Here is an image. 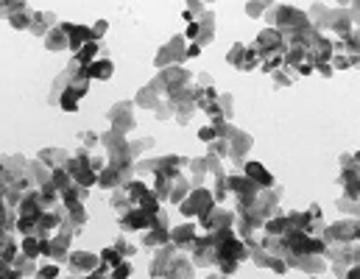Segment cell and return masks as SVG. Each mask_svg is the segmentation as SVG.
I'll return each instance as SVG.
<instances>
[{
  "mask_svg": "<svg viewBox=\"0 0 360 279\" xmlns=\"http://www.w3.org/2000/svg\"><path fill=\"white\" fill-rule=\"evenodd\" d=\"M90 90V75H87V67L82 64H70L62 75H59V82L51 93V104H56L59 109L64 112H75L78 109V101H82Z\"/></svg>",
  "mask_w": 360,
  "mask_h": 279,
  "instance_id": "1",
  "label": "cell"
},
{
  "mask_svg": "<svg viewBox=\"0 0 360 279\" xmlns=\"http://www.w3.org/2000/svg\"><path fill=\"white\" fill-rule=\"evenodd\" d=\"M104 171V159L101 156H93L90 151L84 148H78L73 156H70V162H67V173L73 179V184L78 187H84L90 190L93 184H98V173Z\"/></svg>",
  "mask_w": 360,
  "mask_h": 279,
  "instance_id": "2",
  "label": "cell"
},
{
  "mask_svg": "<svg viewBox=\"0 0 360 279\" xmlns=\"http://www.w3.org/2000/svg\"><path fill=\"white\" fill-rule=\"evenodd\" d=\"M226 179V190L237 198V213H246L260 195V187L243 176V171H232V173H224Z\"/></svg>",
  "mask_w": 360,
  "mask_h": 279,
  "instance_id": "3",
  "label": "cell"
},
{
  "mask_svg": "<svg viewBox=\"0 0 360 279\" xmlns=\"http://www.w3.org/2000/svg\"><path fill=\"white\" fill-rule=\"evenodd\" d=\"M190 78H193V75H190L184 67H165V70L151 82V87L159 93V98H171V95H176V93H182L184 87H190Z\"/></svg>",
  "mask_w": 360,
  "mask_h": 279,
  "instance_id": "4",
  "label": "cell"
},
{
  "mask_svg": "<svg viewBox=\"0 0 360 279\" xmlns=\"http://www.w3.org/2000/svg\"><path fill=\"white\" fill-rule=\"evenodd\" d=\"M322 241L327 243V249L330 246H355V241H357V221L346 218V221H338L333 226H324Z\"/></svg>",
  "mask_w": 360,
  "mask_h": 279,
  "instance_id": "5",
  "label": "cell"
},
{
  "mask_svg": "<svg viewBox=\"0 0 360 279\" xmlns=\"http://www.w3.org/2000/svg\"><path fill=\"white\" fill-rule=\"evenodd\" d=\"M213 207H215L213 193H210V190H204V187H193V190H190V195H187L184 202L179 204V213H182V215H187V218H193V215L204 218V215H210V213H213Z\"/></svg>",
  "mask_w": 360,
  "mask_h": 279,
  "instance_id": "6",
  "label": "cell"
},
{
  "mask_svg": "<svg viewBox=\"0 0 360 279\" xmlns=\"http://www.w3.org/2000/svg\"><path fill=\"white\" fill-rule=\"evenodd\" d=\"M184 53H187L184 39H182V36H171L168 43L156 51L154 64H156V67H163V70H165V67H179V62H184V59H187Z\"/></svg>",
  "mask_w": 360,
  "mask_h": 279,
  "instance_id": "7",
  "label": "cell"
},
{
  "mask_svg": "<svg viewBox=\"0 0 360 279\" xmlns=\"http://www.w3.org/2000/svg\"><path fill=\"white\" fill-rule=\"evenodd\" d=\"M132 109H134V104L132 101H120V104H115L112 109H109V123H112V132H117V134H129L132 129H134V114H132Z\"/></svg>",
  "mask_w": 360,
  "mask_h": 279,
  "instance_id": "8",
  "label": "cell"
},
{
  "mask_svg": "<svg viewBox=\"0 0 360 279\" xmlns=\"http://www.w3.org/2000/svg\"><path fill=\"white\" fill-rule=\"evenodd\" d=\"M171 243V226H168V215L159 210L156 213V221H154V226L143 234V246H148V249H163V246H168Z\"/></svg>",
  "mask_w": 360,
  "mask_h": 279,
  "instance_id": "9",
  "label": "cell"
},
{
  "mask_svg": "<svg viewBox=\"0 0 360 279\" xmlns=\"http://www.w3.org/2000/svg\"><path fill=\"white\" fill-rule=\"evenodd\" d=\"M132 168L134 165H104V171L98 173V184L104 187V190H120V187H123L129 179H132Z\"/></svg>",
  "mask_w": 360,
  "mask_h": 279,
  "instance_id": "10",
  "label": "cell"
},
{
  "mask_svg": "<svg viewBox=\"0 0 360 279\" xmlns=\"http://www.w3.org/2000/svg\"><path fill=\"white\" fill-rule=\"evenodd\" d=\"M226 62H229L232 67H237V70H254V67H260V53H257L254 45L237 43V45H232Z\"/></svg>",
  "mask_w": 360,
  "mask_h": 279,
  "instance_id": "11",
  "label": "cell"
},
{
  "mask_svg": "<svg viewBox=\"0 0 360 279\" xmlns=\"http://www.w3.org/2000/svg\"><path fill=\"white\" fill-rule=\"evenodd\" d=\"M120 221V229L123 232H148L156 221V213H148V210H129L123 215H117Z\"/></svg>",
  "mask_w": 360,
  "mask_h": 279,
  "instance_id": "12",
  "label": "cell"
},
{
  "mask_svg": "<svg viewBox=\"0 0 360 279\" xmlns=\"http://www.w3.org/2000/svg\"><path fill=\"white\" fill-rule=\"evenodd\" d=\"M98 265H101V257H98V254H90V252H70V254H67V268H70L73 276H87V274H93Z\"/></svg>",
  "mask_w": 360,
  "mask_h": 279,
  "instance_id": "13",
  "label": "cell"
},
{
  "mask_svg": "<svg viewBox=\"0 0 360 279\" xmlns=\"http://www.w3.org/2000/svg\"><path fill=\"white\" fill-rule=\"evenodd\" d=\"M254 48H257V53H260V62L265 59V56H271V53H283V34H279L276 28H265L254 43H252Z\"/></svg>",
  "mask_w": 360,
  "mask_h": 279,
  "instance_id": "14",
  "label": "cell"
},
{
  "mask_svg": "<svg viewBox=\"0 0 360 279\" xmlns=\"http://www.w3.org/2000/svg\"><path fill=\"white\" fill-rule=\"evenodd\" d=\"M226 143H229V159L237 165V171L243 168V156L249 154V148H252V137L249 134H243L240 129H235L229 137H226Z\"/></svg>",
  "mask_w": 360,
  "mask_h": 279,
  "instance_id": "15",
  "label": "cell"
},
{
  "mask_svg": "<svg viewBox=\"0 0 360 279\" xmlns=\"http://www.w3.org/2000/svg\"><path fill=\"white\" fill-rule=\"evenodd\" d=\"M232 226H235V213H226L221 207H213V213L202 218L204 234H215V232H224V229H232Z\"/></svg>",
  "mask_w": 360,
  "mask_h": 279,
  "instance_id": "16",
  "label": "cell"
},
{
  "mask_svg": "<svg viewBox=\"0 0 360 279\" xmlns=\"http://www.w3.org/2000/svg\"><path fill=\"white\" fill-rule=\"evenodd\" d=\"M195 241H198V229H195L193 223L173 226V229H171V246H173L176 252H184V249H190Z\"/></svg>",
  "mask_w": 360,
  "mask_h": 279,
  "instance_id": "17",
  "label": "cell"
},
{
  "mask_svg": "<svg viewBox=\"0 0 360 279\" xmlns=\"http://www.w3.org/2000/svg\"><path fill=\"white\" fill-rule=\"evenodd\" d=\"M67 25V51H78L82 45H87V43H95L93 39V31H90V25H73V23H64Z\"/></svg>",
  "mask_w": 360,
  "mask_h": 279,
  "instance_id": "18",
  "label": "cell"
},
{
  "mask_svg": "<svg viewBox=\"0 0 360 279\" xmlns=\"http://www.w3.org/2000/svg\"><path fill=\"white\" fill-rule=\"evenodd\" d=\"M240 171H243V176L252 179L260 190H271V187H274V176H271L260 162H243V168H240Z\"/></svg>",
  "mask_w": 360,
  "mask_h": 279,
  "instance_id": "19",
  "label": "cell"
},
{
  "mask_svg": "<svg viewBox=\"0 0 360 279\" xmlns=\"http://www.w3.org/2000/svg\"><path fill=\"white\" fill-rule=\"evenodd\" d=\"M39 162H43L45 168H51V171H59V168H67V162H70V154L64 151V148H45V151H39Z\"/></svg>",
  "mask_w": 360,
  "mask_h": 279,
  "instance_id": "20",
  "label": "cell"
},
{
  "mask_svg": "<svg viewBox=\"0 0 360 279\" xmlns=\"http://www.w3.org/2000/svg\"><path fill=\"white\" fill-rule=\"evenodd\" d=\"M163 279H193V263H190L187 257H182V254L176 252Z\"/></svg>",
  "mask_w": 360,
  "mask_h": 279,
  "instance_id": "21",
  "label": "cell"
},
{
  "mask_svg": "<svg viewBox=\"0 0 360 279\" xmlns=\"http://www.w3.org/2000/svg\"><path fill=\"white\" fill-rule=\"evenodd\" d=\"M45 48L48 51H67V25L64 23H56L45 34Z\"/></svg>",
  "mask_w": 360,
  "mask_h": 279,
  "instance_id": "22",
  "label": "cell"
},
{
  "mask_svg": "<svg viewBox=\"0 0 360 279\" xmlns=\"http://www.w3.org/2000/svg\"><path fill=\"white\" fill-rule=\"evenodd\" d=\"M291 268H299V271H304V274H322L324 268H327V263L322 260V257H291V260H285Z\"/></svg>",
  "mask_w": 360,
  "mask_h": 279,
  "instance_id": "23",
  "label": "cell"
},
{
  "mask_svg": "<svg viewBox=\"0 0 360 279\" xmlns=\"http://www.w3.org/2000/svg\"><path fill=\"white\" fill-rule=\"evenodd\" d=\"M51 25H56V17L51 14V12H34L31 14V34H36V36H45L48 31H51Z\"/></svg>",
  "mask_w": 360,
  "mask_h": 279,
  "instance_id": "24",
  "label": "cell"
},
{
  "mask_svg": "<svg viewBox=\"0 0 360 279\" xmlns=\"http://www.w3.org/2000/svg\"><path fill=\"white\" fill-rule=\"evenodd\" d=\"M64 213H67V215H62V221H67V223H70L73 229H78V232L84 229V223H87L84 204H64Z\"/></svg>",
  "mask_w": 360,
  "mask_h": 279,
  "instance_id": "25",
  "label": "cell"
},
{
  "mask_svg": "<svg viewBox=\"0 0 360 279\" xmlns=\"http://www.w3.org/2000/svg\"><path fill=\"white\" fill-rule=\"evenodd\" d=\"M190 190H193V184H190V182H187V179H184V176L179 173V176H176V179L171 182V193H168V202H171V204H182L184 198L190 195Z\"/></svg>",
  "mask_w": 360,
  "mask_h": 279,
  "instance_id": "26",
  "label": "cell"
},
{
  "mask_svg": "<svg viewBox=\"0 0 360 279\" xmlns=\"http://www.w3.org/2000/svg\"><path fill=\"white\" fill-rule=\"evenodd\" d=\"M112 73H115L112 59H95V62L87 67V75H90V78H98V82H109Z\"/></svg>",
  "mask_w": 360,
  "mask_h": 279,
  "instance_id": "27",
  "label": "cell"
},
{
  "mask_svg": "<svg viewBox=\"0 0 360 279\" xmlns=\"http://www.w3.org/2000/svg\"><path fill=\"white\" fill-rule=\"evenodd\" d=\"M132 104H137V106H143V109H156L159 104H163V98H159V93L148 84V87H143L137 95H134V101Z\"/></svg>",
  "mask_w": 360,
  "mask_h": 279,
  "instance_id": "28",
  "label": "cell"
},
{
  "mask_svg": "<svg viewBox=\"0 0 360 279\" xmlns=\"http://www.w3.org/2000/svg\"><path fill=\"white\" fill-rule=\"evenodd\" d=\"M31 14H34V12H31L25 3H20V6L12 12L9 25H12V28H17V31H28V28H31Z\"/></svg>",
  "mask_w": 360,
  "mask_h": 279,
  "instance_id": "29",
  "label": "cell"
},
{
  "mask_svg": "<svg viewBox=\"0 0 360 279\" xmlns=\"http://www.w3.org/2000/svg\"><path fill=\"white\" fill-rule=\"evenodd\" d=\"M98 56V43H87L75 51V64H82V67H90Z\"/></svg>",
  "mask_w": 360,
  "mask_h": 279,
  "instance_id": "30",
  "label": "cell"
},
{
  "mask_svg": "<svg viewBox=\"0 0 360 279\" xmlns=\"http://www.w3.org/2000/svg\"><path fill=\"white\" fill-rule=\"evenodd\" d=\"M39 241H43V237L25 234L23 241H20V254H23V257H28V260H36V257H43V254H39Z\"/></svg>",
  "mask_w": 360,
  "mask_h": 279,
  "instance_id": "31",
  "label": "cell"
},
{
  "mask_svg": "<svg viewBox=\"0 0 360 279\" xmlns=\"http://www.w3.org/2000/svg\"><path fill=\"white\" fill-rule=\"evenodd\" d=\"M12 271H14L17 279H20V276H36V265H34V260H28V257H23V254L14 257Z\"/></svg>",
  "mask_w": 360,
  "mask_h": 279,
  "instance_id": "32",
  "label": "cell"
},
{
  "mask_svg": "<svg viewBox=\"0 0 360 279\" xmlns=\"http://www.w3.org/2000/svg\"><path fill=\"white\" fill-rule=\"evenodd\" d=\"M112 249H115L120 257H123V260H129V257H134V254H137V246H134V243H129L126 237H117Z\"/></svg>",
  "mask_w": 360,
  "mask_h": 279,
  "instance_id": "33",
  "label": "cell"
},
{
  "mask_svg": "<svg viewBox=\"0 0 360 279\" xmlns=\"http://www.w3.org/2000/svg\"><path fill=\"white\" fill-rule=\"evenodd\" d=\"M229 198V190H226V179H224V173L221 176H215V193H213V202H215V207L218 204H224Z\"/></svg>",
  "mask_w": 360,
  "mask_h": 279,
  "instance_id": "34",
  "label": "cell"
},
{
  "mask_svg": "<svg viewBox=\"0 0 360 279\" xmlns=\"http://www.w3.org/2000/svg\"><path fill=\"white\" fill-rule=\"evenodd\" d=\"M207 156H215V159H224V156H229V143H226L224 137L213 140V143H210V151H207Z\"/></svg>",
  "mask_w": 360,
  "mask_h": 279,
  "instance_id": "35",
  "label": "cell"
},
{
  "mask_svg": "<svg viewBox=\"0 0 360 279\" xmlns=\"http://www.w3.org/2000/svg\"><path fill=\"white\" fill-rule=\"evenodd\" d=\"M98 257H101V265H106V268H115V265L123 263V257H120L115 249H104Z\"/></svg>",
  "mask_w": 360,
  "mask_h": 279,
  "instance_id": "36",
  "label": "cell"
},
{
  "mask_svg": "<svg viewBox=\"0 0 360 279\" xmlns=\"http://www.w3.org/2000/svg\"><path fill=\"white\" fill-rule=\"evenodd\" d=\"M271 78H274V87H288V84H293V75H288V70H285V67L274 70V73H271Z\"/></svg>",
  "mask_w": 360,
  "mask_h": 279,
  "instance_id": "37",
  "label": "cell"
},
{
  "mask_svg": "<svg viewBox=\"0 0 360 279\" xmlns=\"http://www.w3.org/2000/svg\"><path fill=\"white\" fill-rule=\"evenodd\" d=\"M59 276H62V271H59V265H56V263L36 268V279H59Z\"/></svg>",
  "mask_w": 360,
  "mask_h": 279,
  "instance_id": "38",
  "label": "cell"
},
{
  "mask_svg": "<svg viewBox=\"0 0 360 279\" xmlns=\"http://www.w3.org/2000/svg\"><path fill=\"white\" fill-rule=\"evenodd\" d=\"M154 145V140L151 137H145V140H137V143H129V154H132V159H137L143 151H148Z\"/></svg>",
  "mask_w": 360,
  "mask_h": 279,
  "instance_id": "39",
  "label": "cell"
},
{
  "mask_svg": "<svg viewBox=\"0 0 360 279\" xmlns=\"http://www.w3.org/2000/svg\"><path fill=\"white\" fill-rule=\"evenodd\" d=\"M129 276H132V263L129 260H123L120 265L112 268V279H129Z\"/></svg>",
  "mask_w": 360,
  "mask_h": 279,
  "instance_id": "40",
  "label": "cell"
},
{
  "mask_svg": "<svg viewBox=\"0 0 360 279\" xmlns=\"http://www.w3.org/2000/svg\"><path fill=\"white\" fill-rule=\"evenodd\" d=\"M78 140H82V143H84L82 148L87 151V148H95V145L101 143V134H93V132H82V134H78Z\"/></svg>",
  "mask_w": 360,
  "mask_h": 279,
  "instance_id": "41",
  "label": "cell"
},
{
  "mask_svg": "<svg viewBox=\"0 0 360 279\" xmlns=\"http://www.w3.org/2000/svg\"><path fill=\"white\" fill-rule=\"evenodd\" d=\"M198 140H202V143H213V140H218V134H215V129L207 123V126H202V129H198Z\"/></svg>",
  "mask_w": 360,
  "mask_h": 279,
  "instance_id": "42",
  "label": "cell"
},
{
  "mask_svg": "<svg viewBox=\"0 0 360 279\" xmlns=\"http://www.w3.org/2000/svg\"><path fill=\"white\" fill-rule=\"evenodd\" d=\"M106 28H109V23H106V20H98V23L90 28V31H93V39H95V43H98V39L104 36V31H106Z\"/></svg>",
  "mask_w": 360,
  "mask_h": 279,
  "instance_id": "43",
  "label": "cell"
},
{
  "mask_svg": "<svg viewBox=\"0 0 360 279\" xmlns=\"http://www.w3.org/2000/svg\"><path fill=\"white\" fill-rule=\"evenodd\" d=\"M17 6H20V3H0V17L9 20V17H12V12H14Z\"/></svg>",
  "mask_w": 360,
  "mask_h": 279,
  "instance_id": "44",
  "label": "cell"
},
{
  "mask_svg": "<svg viewBox=\"0 0 360 279\" xmlns=\"http://www.w3.org/2000/svg\"><path fill=\"white\" fill-rule=\"evenodd\" d=\"M338 207L346 213H357V202H349V198H338Z\"/></svg>",
  "mask_w": 360,
  "mask_h": 279,
  "instance_id": "45",
  "label": "cell"
},
{
  "mask_svg": "<svg viewBox=\"0 0 360 279\" xmlns=\"http://www.w3.org/2000/svg\"><path fill=\"white\" fill-rule=\"evenodd\" d=\"M260 9H268V3H249V6H246V12H249L252 17H260V14H263Z\"/></svg>",
  "mask_w": 360,
  "mask_h": 279,
  "instance_id": "46",
  "label": "cell"
},
{
  "mask_svg": "<svg viewBox=\"0 0 360 279\" xmlns=\"http://www.w3.org/2000/svg\"><path fill=\"white\" fill-rule=\"evenodd\" d=\"M344 279H357V265H352V268L344 274Z\"/></svg>",
  "mask_w": 360,
  "mask_h": 279,
  "instance_id": "47",
  "label": "cell"
}]
</instances>
